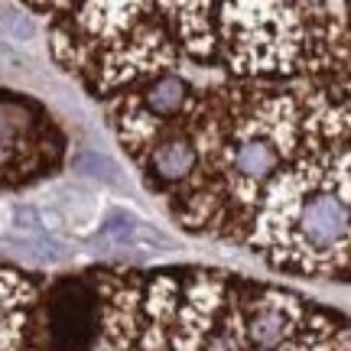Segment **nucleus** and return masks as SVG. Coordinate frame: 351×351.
Listing matches in <instances>:
<instances>
[{"mask_svg": "<svg viewBox=\"0 0 351 351\" xmlns=\"http://www.w3.org/2000/svg\"><path fill=\"white\" fill-rule=\"evenodd\" d=\"M101 104L186 234L276 274L348 280V82L160 72Z\"/></svg>", "mask_w": 351, "mask_h": 351, "instance_id": "1", "label": "nucleus"}, {"mask_svg": "<svg viewBox=\"0 0 351 351\" xmlns=\"http://www.w3.org/2000/svg\"><path fill=\"white\" fill-rule=\"evenodd\" d=\"M56 65L95 101L160 72L348 82L345 3H43Z\"/></svg>", "mask_w": 351, "mask_h": 351, "instance_id": "2", "label": "nucleus"}, {"mask_svg": "<svg viewBox=\"0 0 351 351\" xmlns=\"http://www.w3.org/2000/svg\"><path fill=\"white\" fill-rule=\"evenodd\" d=\"M39 351H351L348 319L218 267L49 276Z\"/></svg>", "mask_w": 351, "mask_h": 351, "instance_id": "3", "label": "nucleus"}, {"mask_svg": "<svg viewBox=\"0 0 351 351\" xmlns=\"http://www.w3.org/2000/svg\"><path fill=\"white\" fill-rule=\"evenodd\" d=\"M69 130L49 104L0 88V192L49 182L69 166Z\"/></svg>", "mask_w": 351, "mask_h": 351, "instance_id": "4", "label": "nucleus"}, {"mask_svg": "<svg viewBox=\"0 0 351 351\" xmlns=\"http://www.w3.org/2000/svg\"><path fill=\"white\" fill-rule=\"evenodd\" d=\"M46 276L0 261V351H39Z\"/></svg>", "mask_w": 351, "mask_h": 351, "instance_id": "5", "label": "nucleus"}, {"mask_svg": "<svg viewBox=\"0 0 351 351\" xmlns=\"http://www.w3.org/2000/svg\"><path fill=\"white\" fill-rule=\"evenodd\" d=\"M39 228L49 234H69V238H95L104 221V199L88 182H65L49 189V195L33 205Z\"/></svg>", "mask_w": 351, "mask_h": 351, "instance_id": "6", "label": "nucleus"}, {"mask_svg": "<svg viewBox=\"0 0 351 351\" xmlns=\"http://www.w3.org/2000/svg\"><path fill=\"white\" fill-rule=\"evenodd\" d=\"M69 166L75 169L78 179H85L91 186H124V169L114 163L108 153H98V150L75 153V156H69Z\"/></svg>", "mask_w": 351, "mask_h": 351, "instance_id": "7", "label": "nucleus"}, {"mask_svg": "<svg viewBox=\"0 0 351 351\" xmlns=\"http://www.w3.org/2000/svg\"><path fill=\"white\" fill-rule=\"evenodd\" d=\"M13 16H0V26H3V33L10 39H16V43H29L33 39V33H36V26H33V20L26 16V7L23 10H16V7H10Z\"/></svg>", "mask_w": 351, "mask_h": 351, "instance_id": "8", "label": "nucleus"}]
</instances>
